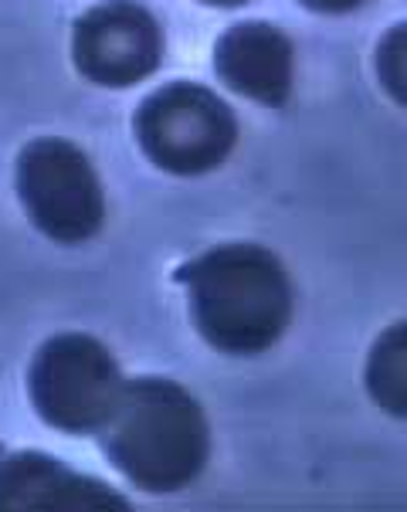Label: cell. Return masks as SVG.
<instances>
[{
    "mask_svg": "<svg viewBox=\"0 0 407 512\" xmlns=\"http://www.w3.org/2000/svg\"><path fill=\"white\" fill-rule=\"evenodd\" d=\"M177 279L197 333L228 357L272 350L292 323L289 272L262 245H218L180 268Z\"/></svg>",
    "mask_w": 407,
    "mask_h": 512,
    "instance_id": "6da1fadb",
    "label": "cell"
},
{
    "mask_svg": "<svg viewBox=\"0 0 407 512\" xmlns=\"http://www.w3.org/2000/svg\"><path fill=\"white\" fill-rule=\"evenodd\" d=\"M119 475L143 492H180L211 458V428L197 397L177 380H129L119 407L99 431Z\"/></svg>",
    "mask_w": 407,
    "mask_h": 512,
    "instance_id": "7a4b0ae2",
    "label": "cell"
},
{
    "mask_svg": "<svg viewBox=\"0 0 407 512\" xmlns=\"http://www.w3.org/2000/svg\"><path fill=\"white\" fill-rule=\"evenodd\" d=\"M75 68L102 89H129L157 72L163 58L160 24L133 0H106L85 11L72 34Z\"/></svg>",
    "mask_w": 407,
    "mask_h": 512,
    "instance_id": "8992f818",
    "label": "cell"
},
{
    "mask_svg": "<svg viewBox=\"0 0 407 512\" xmlns=\"http://www.w3.org/2000/svg\"><path fill=\"white\" fill-rule=\"evenodd\" d=\"M79 509H129V499L41 451H17L0 462V512Z\"/></svg>",
    "mask_w": 407,
    "mask_h": 512,
    "instance_id": "52a82bcc",
    "label": "cell"
},
{
    "mask_svg": "<svg viewBox=\"0 0 407 512\" xmlns=\"http://www.w3.org/2000/svg\"><path fill=\"white\" fill-rule=\"evenodd\" d=\"M129 380L106 343L89 333H62L34 353L28 394L38 418L65 435H99Z\"/></svg>",
    "mask_w": 407,
    "mask_h": 512,
    "instance_id": "3957f363",
    "label": "cell"
},
{
    "mask_svg": "<svg viewBox=\"0 0 407 512\" xmlns=\"http://www.w3.org/2000/svg\"><path fill=\"white\" fill-rule=\"evenodd\" d=\"M201 4H211V7H238V4H248V0H201Z\"/></svg>",
    "mask_w": 407,
    "mask_h": 512,
    "instance_id": "7c38bea8",
    "label": "cell"
},
{
    "mask_svg": "<svg viewBox=\"0 0 407 512\" xmlns=\"http://www.w3.org/2000/svg\"><path fill=\"white\" fill-rule=\"evenodd\" d=\"M299 4L316 14H350L367 4V0H299Z\"/></svg>",
    "mask_w": 407,
    "mask_h": 512,
    "instance_id": "8fae6325",
    "label": "cell"
},
{
    "mask_svg": "<svg viewBox=\"0 0 407 512\" xmlns=\"http://www.w3.org/2000/svg\"><path fill=\"white\" fill-rule=\"evenodd\" d=\"M133 126L153 167L177 177L221 167L238 143V119L228 102L194 82H173L146 95Z\"/></svg>",
    "mask_w": 407,
    "mask_h": 512,
    "instance_id": "277c9868",
    "label": "cell"
},
{
    "mask_svg": "<svg viewBox=\"0 0 407 512\" xmlns=\"http://www.w3.org/2000/svg\"><path fill=\"white\" fill-rule=\"evenodd\" d=\"M363 384L380 411L407 421V319L387 326L370 346Z\"/></svg>",
    "mask_w": 407,
    "mask_h": 512,
    "instance_id": "9c48e42d",
    "label": "cell"
},
{
    "mask_svg": "<svg viewBox=\"0 0 407 512\" xmlns=\"http://www.w3.org/2000/svg\"><path fill=\"white\" fill-rule=\"evenodd\" d=\"M377 78L397 106L407 109V21L387 31L377 45Z\"/></svg>",
    "mask_w": 407,
    "mask_h": 512,
    "instance_id": "30bf717a",
    "label": "cell"
},
{
    "mask_svg": "<svg viewBox=\"0 0 407 512\" xmlns=\"http://www.w3.org/2000/svg\"><path fill=\"white\" fill-rule=\"evenodd\" d=\"M214 72L245 99L279 109L289 102L296 82V48L275 24L245 21L224 31L214 45Z\"/></svg>",
    "mask_w": 407,
    "mask_h": 512,
    "instance_id": "ba28073f",
    "label": "cell"
},
{
    "mask_svg": "<svg viewBox=\"0 0 407 512\" xmlns=\"http://www.w3.org/2000/svg\"><path fill=\"white\" fill-rule=\"evenodd\" d=\"M17 197L31 224L58 245H82L106 221L102 180L79 146L41 136L17 156Z\"/></svg>",
    "mask_w": 407,
    "mask_h": 512,
    "instance_id": "5b68a950",
    "label": "cell"
}]
</instances>
